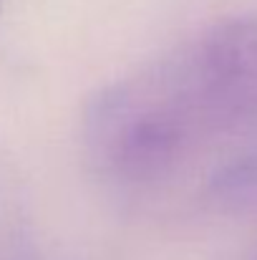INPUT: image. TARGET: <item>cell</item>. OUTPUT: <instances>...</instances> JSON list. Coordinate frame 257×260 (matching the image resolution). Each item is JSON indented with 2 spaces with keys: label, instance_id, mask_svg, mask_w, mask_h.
I'll return each mask as SVG.
<instances>
[{
  "label": "cell",
  "instance_id": "cell-1",
  "mask_svg": "<svg viewBox=\"0 0 257 260\" xmlns=\"http://www.w3.org/2000/svg\"><path fill=\"white\" fill-rule=\"evenodd\" d=\"M257 114V15H225L93 91L81 116L88 162L146 184Z\"/></svg>",
  "mask_w": 257,
  "mask_h": 260
},
{
  "label": "cell",
  "instance_id": "cell-4",
  "mask_svg": "<svg viewBox=\"0 0 257 260\" xmlns=\"http://www.w3.org/2000/svg\"><path fill=\"white\" fill-rule=\"evenodd\" d=\"M255 260H257V255H255Z\"/></svg>",
  "mask_w": 257,
  "mask_h": 260
},
{
  "label": "cell",
  "instance_id": "cell-2",
  "mask_svg": "<svg viewBox=\"0 0 257 260\" xmlns=\"http://www.w3.org/2000/svg\"><path fill=\"white\" fill-rule=\"evenodd\" d=\"M0 260H35L25 192L5 159H0Z\"/></svg>",
  "mask_w": 257,
  "mask_h": 260
},
{
  "label": "cell",
  "instance_id": "cell-3",
  "mask_svg": "<svg viewBox=\"0 0 257 260\" xmlns=\"http://www.w3.org/2000/svg\"><path fill=\"white\" fill-rule=\"evenodd\" d=\"M0 8H3V0H0Z\"/></svg>",
  "mask_w": 257,
  "mask_h": 260
}]
</instances>
